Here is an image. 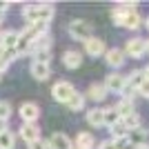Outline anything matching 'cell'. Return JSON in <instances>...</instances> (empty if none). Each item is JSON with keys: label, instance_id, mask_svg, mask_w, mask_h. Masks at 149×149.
<instances>
[{"label": "cell", "instance_id": "484cf974", "mask_svg": "<svg viewBox=\"0 0 149 149\" xmlns=\"http://www.w3.org/2000/svg\"><path fill=\"white\" fill-rule=\"evenodd\" d=\"M9 65H11V58L7 56V51H5V49H0V76L5 74L7 69H9Z\"/></svg>", "mask_w": 149, "mask_h": 149}, {"label": "cell", "instance_id": "d6a6232c", "mask_svg": "<svg viewBox=\"0 0 149 149\" xmlns=\"http://www.w3.org/2000/svg\"><path fill=\"white\" fill-rule=\"evenodd\" d=\"M145 54H149V40H147V45H145Z\"/></svg>", "mask_w": 149, "mask_h": 149}, {"label": "cell", "instance_id": "5b68a950", "mask_svg": "<svg viewBox=\"0 0 149 149\" xmlns=\"http://www.w3.org/2000/svg\"><path fill=\"white\" fill-rule=\"evenodd\" d=\"M136 2H118V5L111 9V20H113V25H118V27H123V20H125V16L129 11H136Z\"/></svg>", "mask_w": 149, "mask_h": 149}, {"label": "cell", "instance_id": "7c38bea8", "mask_svg": "<svg viewBox=\"0 0 149 149\" xmlns=\"http://www.w3.org/2000/svg\"><path fill=\"white\" fill-rule=\"evenodd\" d=\"M47 145H49V149H74L71 138L65 136V134H60V131H56V134L47 140Z\"/></svg>", "mask_w": 149, "mask_h": 149}, {"label": "cell", "instance_id": "603a6c76", "mask_svg": "<svg viewBox=\"0 0 149 149\" xmlns=\"http://www.w3.org/2000/svg\"><path fill=\"white\" fill-rule=\"evenodd\" d=\"M16 147V136H13V131H2L0 134V149H13Z\"/></svg>", "mask_w": 149, "mask_h": 149}, {"label": "cell", "instance_id": "8d00e7d4", "mask_svg": "<svg viewBox=\"0 0 149 149\" xmlns=\"http://www.w3.org/2000/svg\"><path fill=\"white\" fill-rule=\"evenodd\" d=\"M74 149H76V147H74Z\"/></svg>", "mask_w": 149, "mask_h": 149}, {"label": "cell", "instance_id": "9a60e30c", "mask_svg": "<svg viewBox=\"0 0 149 149\" xmlns=\"http://www.w3.org/2000/svg\"><path fill=\"white\" fill-rule=\"evenodd\" d=\"M29 71H31V76H33V78H36V80H47V78H49L51 76V69H49V65H45V62H31V67H29Z\"/></svg>", "mask_w": 149, "mask_h": 149}, {"label": "cell", "instance_id": "e0dca14e", "mask_svg": "<svg viewBox=\"0 0 149 149\" xmlns=\"http://www.w3.org/2000/svg\"><path fill=\"white\" fill-rule=\"evenodd\" d=\"M18 38H20V31H2V49L5 51H13L16 45H18Z\"/></svg>", "mask_w": 149, "mask_h": 149}, {"label": "cell", "instance_id": "52a82bcc", "mask_svg": "<svg viewBox=\"0 0 149 149\" xmlns=\"http://www.w3.org/2000/svg\"><path fill=\"white\" fill-rule=\"evenodd\" d=\"M18 131H20V138H22L27 145L40 140V127H38V123H25Z\"/></svg>", "mask_w": 149, "mask_h": 149}, {"label": "cell", "instance_id": "d590c367", "mask_svg": "<svg viewBox=\"0 0 149 149\" xmlns=\"http://www.w3.org/2000/svg\"><path fill=\"white\" fill-rule=\"evenodd\" d=\"M2 18H5V13H2V11H0V22H2Z\"/></svg>", "mask_w": 149, "mask_h": 149}, {"label": "cell", "instance_id": "6da1fadb", "mask_svg": "<svg viewBox=\"0 0 149 149\" xmlns=\"http://www.w3.org/2000/svg\"><path fill=\"white\" fill-rule=\"evenodd\" d=\"M22 16L29 25H36V22H47L49 25L51 18L56 16V7L51 2H38V5H25L22 7Z\"/></svg>", "mask_w": 149, "mask_h": 149}, {"label": "cell", "instance_id": "ba28073f", "mask_svg": "<svg viewBox=\"0 0 149 149\" xmlns=\"http://www.w3.org/2000/svg\"><path fill=\"white\" fill-rule=\"evenodd\" d=\"M105 89H107V93L109 91H113V93H123V89H125V76L123 74H118V71H113V74H109L105 78Z\"/></svg>", "mask_w": 149, "mask_h": 149}, {"label": "cell", "instance_id": "ffe728a7", "mask_svg": "<svg viewBox=\"0 0 149 149\" xmlns=\"http://www.w3.org/2000/svg\"><path fill=\"white\" fill-rule=\"evenodd\" d=\"M116 111H118V116H120V120L123 118H127L129 113H136V107H134V100H129V98H123L118 102V105L113 107Z\"/></svg>", "mask_w": 149, "mask_h": 149}, {"label": "cell", "instance_id": "1f68e13d", "mask_svg": "<svg viewBox=\"0 0 149 149\" xmlns=\"http://www.w3.org/2000/svg\"><path fill=\"white\" fill-rule=\"evenodd\" d=\"M143 76H145V80H149V65L143 69Z\"/></svg>", "mask_w": 149, "mask_h": 149}, {"label": "cell", "instance_id": "d4e9b609", "mask_svg": "<svg viewBox=\"0 0 149 149\" xmlns=\"http://www.w3.org/2000/svg\"><path fill=\"white\" fill-rule=\"evenodd\" d=\"M111 131V140H120V138H127V129H125L123 123H116L113 127H109Z\"/></svg>", "mask_w": 149, "mask_h": 149}, {"label": "cell", "instance_id": "30bf717a", "mask_svg": "<svg viewBox=\"0 0 149 149\" xmlns=\"http://www.w3.org/2000/svg\"><path fill=\"white\" fill-rule=\"evenodd\" d=\"M38 116H40V107L36 102H22L20 105V118L25 123H38Z\"/></svg>", "mask_w": 149, "mask_h": 149}, {"label": "cell", "instance_id": "4316f807", "mask_svg": "<svg viewBox=\"0 0 149 149\" xmlns=\"http://www.w3.org/2000/svg\"><path fill=\"white\" fill-rule=\"evenodd\" d=\"M11 116V105L7 100H0V120H9Z\"/></svg>", "mask_w": 149, "mask_h": 149}, {"label": "cell", "instance_id": "7a4b0ae2", "mask_svg": "<svg viewBox=\"0 0 149 149\" xmlns=\"http://www.w3.org/2000/svg\"><path fill=\"white\" fill-rule=\"evenodd\" d=\"M69 36L78 40V42H87L89 38L93 36V27L89 25L87 20H71L69 22Z\"/></svg>", "mask_w": 149, "mask_h": 149}, {"label": "cell", "instance_id": "44dd1931", "mask_svg": "<svg viewBox=\"0 0 149 149\" xmlns=\"http://www.w3.org/2000/svg\"><path fill=\"white\" fill-rule=\"evenodd\" d=\"M85 93H80V91H74V96L69 98V102H67V107L71 109V111H82L85 109Z\"/></svg>", "mask_w": 149, "mask_h": 149}, {"label": "cell", "instance_id": "ac0fdd59", "mask_svg": "<svg viewBox=\"0 0 149 149\" xmlns=\"http://www.w3.org/2000/svg\"><path fill=\"white\" fill-rule=\"evenodd\" d=\"M85 118H87V125H91L93 129L105 127V123H102V109H100V107H93V109H89Z\"/></svg>", "mask_w": 149, "mask_h": 149}, {"label": "cell", "instance_id": "e575fe53", "mask_svg": "<svg viewBox=\"0 0 149 149\" xmlns=\"http://www.w3.org/2000/svg\"><path fill=\"white\" fill-rule=\"evenodd\" d=\"M145 27H147V29H149V16H147V22H145Z\"/></svg>", "mask_w": 149, "mask_h": 149}, {"label": "cell", "instance_id": "836d02e7", "mask_svg": "<svg viewBox=\"0 0 149 149\" xmlns=\"http://www.w3.org/2000/svg\"><path fill=\"white\" fill-rule=\"evenodd\" d=\"M0 49H2V31H0Z\"/></svg>", "mask_w": 149, "mask_h": 149}, {"label": "cell", "instance_id": "83f0119b", "mask_svg": "<svg viewBox=\"0 0 149 149\" xmlns=\"http://www.w3.org/2000/svg\"><path fill=\"white\" fill-rule=\"evenodd\" d=\"M138 93H140L143 98H149V80H143V85H140V89H138Z\"/></svg>", "mask_w": 149, "mask_h": 149}, {"label": "cell", "instance_id": "277c9868", "mask_svg": "<svg viewBox=\"0 0 149 149\" xmlns=\"http://www.w3.org/2000/svg\"><path fill=\"white\" fill-rule=\"evenodd\" d=\"M145 45H147V40L145 38H129L127 40V45H125V56H129V58H143L145 56Z\"/></svg>", "mask_w": 149, "mask_h": 149}, {"label": "cell", "instance_id": "7402d4cb", "mask_svg": "<svg viewBox=\"0 0 149 149\" xmlns=\"http://www.w3.org/2000/svg\"><path fill=\"white\" fill-rule=\"evenodd\" d=\"M102 123H105L107 127H113L116 123H120L118 111H116L113 107H107V109H102Z\"/></svg>", "mask_w": 149, "mask_h": 149}, {"label": "cell", "instance_id": "cb8c5ba5", "mask_svg": "<svg viewBox=\"0 0 149 149\" xmlns=\"http://www.w3.org/2000/svg\"><path fill=\"white\" fill-rule=\"evenodd\" d=\"M120 123L125 125V129H127V131L138 129V127H140V116H138V113H129V116H127V118H123Z\"/></svg>", "mask_w": 149, "mask_h": 149}, {"label": "cell", "instance_id": "4dcf8cb0", "mask_svg": "<svg viewBox=\"0 0 149 149\" xmlns=\"http://www.w3.org/2000/svg\"><path fill=\"white\" fill-rule=\"evenodd\" d=\"M7 129H9V127H7V120H0V134L7 131Z\"/></svg>", "mask_w": 149, "mask_h": 149}, {"label": "cell", "instance_id": "f546056e", "mask_svg": "<svg viewBox=\"0 0 149 149\" xmlns=\"http://www.w3.org/2000/svg\"><path fill=\"white\" fill-rule=\"evenodd\" d=\"M98 149H116V145H113V140H102L98 145Z\"/></svg>", "mask_w": 149, "mask_h": 149}, {"label": "cell", "instance_id": "5bb4252c", "mask_svg": "<svg viewBox=\"0 0 149 149\" xmlns=\"http://www.w3.org/2000/svg\"><path fill=\"white\" fill-rule=\"evenodd\" d=\"M85 98H91L96 100V102H102V100L107 98V89L102 82H91L87 87V93H85Z\"/></svg>", "mask_w": 149, "mask_h": 149}, {"label": "cell", "instance_id": "f1b7e54d", "mask_svg": "<svg viewBox=\"0 0 149 149\" xmlns=\"http://www.w3.org/2000/svg\"><path fill=\"white\" fill-rule=\"evenodd\" d=\"M29 149H49V145H47V140H42V138H40L38 143H31Z\"/></svg>", "mask_w": 149, "mask_h": 149}, {"label": "cell", "instance_id": "4fadbf2b", "mask_svg": "<svg viewBox=\"0 0 149 149\" xmlns=\"http://www.w3.org/2000/svg\"><path fill=\"white\" fill-rule=\"evenodd\" d=\"M62 65L67 69H78L82 65V54L76 49H67L65 54H62Z\"/></svg>", "mask_w": 149, "mask_h": 149}, {"label": "cell", "instance_id": "8992f818", "mask_svg": "<svg viewBox=\"0 0 149 149\" xmlns=\"http://www.w3.org/2000/svg\"><path fill=\"white\" fill-rule=\"evenodd\" d=\"M82 45H85V54H87V56H91V58L105 56V51H107L105 40H102V38H96V36H91L87 42H82Z\"/></svg>", "mask_w": 149, "mask_h": 149}, {"label": "cell", "instance_id": "8fae6325", "mask_svg": "<svg viewBox=\"0 0 149 149\" xmlns=\"http://www.w3.org/2000/svg\"><path fill=\"white\" fill-rule=\"evenodd\" d=\"M127 140H129L131 147H143V145H147V140H149V131L143 129V127L131 129V131H127Z\"/></svg>", "mask_w": 149, "mask_h": 149}, {"label": "cell", "instance_id": "2e32d148", "mask_svg": "<svg viewBox=\"0 0 149 149\" xmlns=\"http://www.w3.org/2000/svg\"><path fill=\"white\" fill-rule=\"evenodd\" d=\"M93 145H96V140H93V134H91V131H80V134L76 136L74 147L76 149H93Z\"/></svg>", "mask_w": 149, "mask_h": 149}, {"label": "cell", "instance_id": "d6986e66", "mask_svg": "<svg viewBox=\"0 0 149 149\" xmlns=\"http://www.w3.org/2000/svg\"><path fill=\"white\" fill-rule=\"evenodd\" d=\"M123 27H127V29H131V31H136V29H140V27H143V18H140L138 9H136V11H129L127 16H125Z\"/></svg>", "mask_w": 149, "mask_h": 149}, {"label": "cell", "instance_id": "9c48e42d", "mask_svg": "<svg viewBox=\"0 0 149 149\" xmlns=\"http://www.w3.org/2000/svg\"><path fill=\"white\" fill-rule=\"evenodd\" d=\"M125 51L123 49H118V47H111V49H107L105 51V62L109 65V67H113V69H118V67H123L125 65Z\"/></svg>", "mask_w": 149, "mask_h": 149}, {"label": "cell", "instance_id": "3957f363", "mask_svg": "<svg viewBox=\"0 0 149 149\" xmlns=\"http://www.w3.org/2000/svg\"><path fill=\"white\" fill-rule=\"evenodd\" d=\"M74 85H69L67 80H60V82H56L54 87H51V98L56 100V102H62V105H67L69 102V98L74 96Z\"/></svg>", "mask_w": 149, "mask_h": 149}]
</instances>
